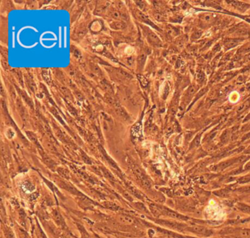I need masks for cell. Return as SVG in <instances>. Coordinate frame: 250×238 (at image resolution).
<instances>
[{"instance_id":"obj_21","label":"cell","mask_w":250,"mask_h":238,"mask_svg":"<svg viewBox=\"0 0 250 238\" xmlns=\"http://www.w3.org/2000/svg\"><path fill=\"white\" fill-rule=\"evenodd\" d=\"M241 236L243 238H250V232L249 231H243L241 232Z\"/></svg>"},{"instance_id":"obj_4","label":"cell","mask_w":250,"mask_h":238,"mask_svg":"<svg viewBox=\"0 0 250 238\" xmlns=\"http://www.w3.org/2000/svg\"><path fill=\"white\" fill-rule=\"evenodd\" d=\"M117 220L119 221V222L126 224V225H131V224H134L136 223V220L134 218L129 215H118Z\"/></svg>"},{"instance_id":"obj_22","label":"cell","mask_w":250,"mask_h":238,"mask_svg":"<svg viewBox=\"0 0 250 238\" xmlns=\"http://www.w3.org/2000/svg\"><path fill=\"white\" fill-rule=\"evenodd\" d=\"M145 60V56L144 54H142L140 56H139V58H138V62H139V64H140V63H143Z\"/></svg>"},{"instance_id":"obj_20","label":"cell","mask_w":250,"mask_h":238,"mask_svg":"<svg viewBox=\"0 0 250 238\" xmlns=\"http://www.w3.org/2000/svg\"><path fill=\"white\" fill-rule=\"evenodd\" d=\"M59 89H60V91L66 96H68V95H71V92H70V91L68 90L67 88L65 87V86H59Z\"/></svg>"},{"instance_id":"obj_5","label":"cell","mask_w":250,"mask_h":238,"mask_svg":"<svg viewBox=\"0 0 250 238\" xmlns=\"http://www.w3.org/2000/svg\"><path fill=\"white\" fill-rule=\"evenodd\" d=\"M53 217H54L55 222L58 224L61 227L65 228L66 226V222H65L64 219H63L62 216L61 215V214L59 213V212H58L57 210H54L52 212Z\"/></svg>"},{"instance_id":"obj_9","label":"cell","mask_w":250,"mask_h":238,"mask_svg":"<svg viewBox=\"0 0 250 238\" xmlns=\"http://www.w3.org/2000/svg\"><path fill=\"white\" fill-rule=\"evenodd\" d=\"M110 26L111 29H115V30H121L126 27V24L123 21H114V22L110 24Z\"/></svg>"},{"instance_id":"obj_11","label":"cell","mask_w":250,"mask_h":238,"mask_svg":"<svg viewBox=\"0 0 250 238\" xmlns=\"http://www.w3.org/2000/svg\"><path fill=\"white\" fill-rule=\"evenodd\" d=\"M77 226H78V228H79L80 232H81V238H91L90 236L89 235V234L87 232L86 229H84L82 226L79 225V224H77Z\"/></svg>"},{"instance_id":"obj_1","label":"cell","mask_w":250,"mask_h":238,"mask_svg":"<svg viewBox=\"0 0 250 238\" xmlns=\"http://www.w3.org/2000/svg\"><path fill=\"white\" fill-rule=\"evenodd\" d=\"M216 16L212 13H204L200 15V21L203 26H209L214 23Z\"/></svg>"},{"instance_id":"obj_15","label":"cell","mask_w":250,"mask_h":238,"mask_svg":"<svg viewBox=\"0 0 250 238\" xmlns=\"http://www.w3.org/2000/svg\"><path fill=\"white\" fill-rule=\"evenodd\" d=\"M90 68L92 71L94 72V73H96V74H97V75H101V71L100 70V68L96 65L91 64Z\"/></svg>"},{"instance_id":"obj_17","label":"cell","mask_w":250,"mask_h":238,"mask_svg":"<svg viewBox=\"0 0 250 238\" xmlns=\"http://www.w3.org/2000/svg\"><path fill=\"white\" fill-rule=\"evenodd\" d=\"M71 52L73 53V55H74L75 57L78 58V59H80V58L81 57V53L79 52V51L78 49H75V48H73V47H71Z\"/></svg>"},{"instance_id":"obj_19","label":"cell","mask_w":250,"mask_h":238,"mask_svg":"<svg viewBox=\"0 0 250 238\" xmlns=\"http://www.w3.org/2000/svg\"><path fill=\"white\" fill-rule=\"evenodd\" d=\"M154 17L159 21H164L165 20L164 16H163L162 14H161V13H156V14L154 15Z\"/></svg>"},{"instance_id":"obj_14","label":"cell","mask_w":250,"mask_h":238,"mask_svg":"<svg viewBox=\"0 0 250 238\" xmlns=\"http://www.w3.org/2000/svg\"><path fill=\"white\" fill-rule=\"evenodd\" d=\"M105 205L106 206V207L109 208V209H112V210H117L120 208L117 205H116L115 204L111 202H106L105 203Z\"/></svg>"},{"instance_id":"obj_12","label":"cell","mask_w":250,"mask_h":238,"mask_svg":"<svg viewBox=\"0 0 250 238\" xmlns=\"http://www.w3.org/2000/svg\"><path fill=\"white\" fill-rule=\"evenodd\" d=\"M17 104H18L17 105H18V111H19V112H20V114H21V115L22 116L23 119H24V116H26V111H25L24 106H23L22 104H21V101H18Z\"/></svg>"},{"instance_id":"obj_8","label":"cell","mask_w":250,"mask_h":238,"mask_svg":"<svg viewBox=\"0 0 250 238\" xmlns=\"http://www.w3.org/2000/svg\"><path fill=\"white\" fill-rule=\"evenodd\" d=\"M230 2L231 3V5H232L234 8H236V9L238 10L239 11H241V12H244L245 11H246V10L249 8V5L246 4V3H243L240 2L235 1Z\"/></svg>"},{"instance_id":"obj_18","label":"cell","mask_w":250,"mask_h":238,"mask_svg":"<svg viewBox=\"0 0 250 238\" xmlns=\"http://www.w3.org/2000/svg\"><path fill=\"white\" fill-rule=\"evenodd\" d=\"M20 91H21V94L22 95L23 98H24L25 101H26V102L28 104H29V105H31V106H32V102L31 100L29 99V98L28 97L27 95H26V93L24 92H23V91H21V90H20Z\"/></svg>"},{"instance_id":"obj_13","label":"cell","mask_w":250,"mask_h":238,"mask_svg":"<svg viewBox=\"0 0 250 238\" xmlns=\"http://www.w3.org/2000/svg\"><path fill=\"white\" fill-rule=\"evenodd\" d=\"M5 234L6 238H16L15 237L14 234H13V231L8 227H5Z\"/></svg>"},{"instance_id":"obj_10","label":"cell","mask_w":250,"mask_h":238,"mask_svg":"<svg viewBox=\"0 0 250 238\" xmlns=\"http://www.w3.org/2000/svg\"><path fill=\"white\" fill-rule=\"evenodd\" d=\"M101 86H102L103 89H104L105 91H106L107 92L110 93V94H111V93H113L112 87H111V86L110 85L107 81H101Z\"/></svg>"},{"instance_id":"obj_3","label":"cell","mask_w":250,"mask_h":238,"mask_svg":"<svg viewBox=\"0 0 250 238\" xmlns=\"http://www.w3.org/2000/svg\"><path fill=\"white\" fill-rule=\"evenodd\" d=\"M242 41L243 40L241 39V38H238V39H227L224 43V49H225V50L233 49V48L236 47L238 45H239Z\"/></svg>"},{"instance_id":"obj_7","label":"cell","mask_w":250,"mask_h":238,"mask_svg":"<svg viewBox=\"0 0 250 238\" xmlns=\"http://www.w3.org/2000/svg\"><path fill=\"white\" fill-rule=\"evenodd\" d=\"M109 16H111V18H114V19L117 20H122V21H125V20L127 19V16H126L123 13H120L117 10H112V11H110L109 12Z\"/></svg>"},{"instance_id":"obj_6","label":"cell","mask_w":250,"mask_h":238,"mask_svg":"<svg viewBox=\"0 0 250 238\" xmlns=\"http://www.w3.org/2000/svg\"><path fill=\"white\" fill-rule=\"evenodd\" d=\"M136 17L139 18V20H141L142 21H143V22L146 23V24L151 25V26H152L154 28H156V29H159L157 28V26H156V25L153 24V22H151V20H150L149 18H148V16H145V15L143 13H142V12H140V11H136Z\"/></svg>"},{"instance_id":"obj_16","label":"cell","mask_w":250,"mask_h":238,"mask_svg":"<svg viewBox=\"0 0 250 238\" xmlns=\"http://www.w3.org/2000/svg\"><path fill=\"white\" fill-rule=\"evenodd\" d=\"M194 231L197 233H200V234H206L207 232V230H206L205 228L203 227H200V226H195V227L193 228Z\"/></svg>"},{"instance_id":"obj_2","label":"cell","mask_w":250,"mask_h":238,"mask_svg":"<svg viewBox=\"0 0 250 238\" xmlns=\"http://www.w3.org/2000/svg\"><path fill=\"white\" fill-rule=\"evenodd\" d=\"M148 40L149 41V43H151V45L154 46H161L162 45V43H161V40L159 39V38L155 34L154 32H151V30H148Z\"/></svg>"}]
</instances>
